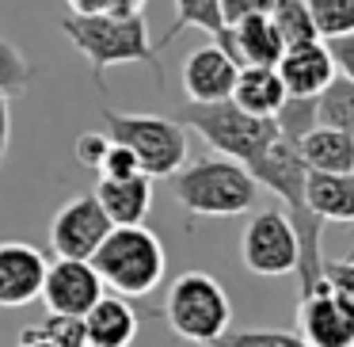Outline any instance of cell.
Listing matches in <instances>:
<instances>
[{"label":"cell","instance_id":"obj_1","mask_svg":"<svg viewBox=\"0 0 354 347\" xmlns=\"http://www.w3.org/2000/svg\"><path fill=\"white\" fill-rule=\"evenodd\" d=\"M62 31L80 54L88 57L95 73V84L103 88V73L115 65H149L160 69V54L153 50L145 16H65Z\"/></svg>","mask_w":354,"mask_h":347},{"label":"cell","instance_id":"obj_2","mask_svg":"<svg viewBox=\"0 0 354 347\" xmlns=\"http://www.w3.org/2000/svg\"><path fill=\"white\" fill-rule=\"evenodd\" d=\"M171 195L187 214L198 217H236L255 206L259 184L244 164L229 157H202L171 176Z\"/></svg>","mask_w":354,"mask_h":347},{"label":"cell","instance_id":"obj_3","mask_svg":"<svg viewBox=\"0 0 354 347\" xmlns=\"http://www.w3.org/2000/svg\"><path fill=\"white\" fill-rule=\"evenodd\" d=\"M92 267L100 271L103 286L118 290L122 298H145L160 286L168 271V252L145 225H115L95 248Z\"/></svg>","mask_w":354,"mask_h":347},{"label":"cell","instance_id":"obj_4","mask_svg":"<svg viewBox=\"0 0 354 347\" xmlns=\"http://www.w3.org/2000/svg\"><path fill=\"white\" fill-rule=\"evenodd\" d=\"M179 123L187 130H194L209 149H217V157L252 168L263 153L278 141V126L274 118H255L248 111H240L232 100L221 103H187L179 111Z\"/></svg>","mask_w":354,"mask_h":347},{"label":"cell","instance_id":"obj_5","mask_svg":"<svg viewBox=\"0 0 354 347\" xmlns=\"http://www.w3.org/2000/svg\"><path fill=\"white\" fill-rule=\"evenodd\" d=\"M107 138L115 145H126L138 157L141 176L149 179H171L187 164V126L179 118L164 115H122V111H103Z\"/></svg>","mask_w":354,"mask_h":347},{"label":"cell","instance_id":"obj_6","mask_svg":"<svg viewBox=\"0 0 354 347\" xmlns=\"http://www.w3.org/2000/svg\"><path fill=\"white\" fill-rule=\"evenodd\" d=\"M164 321L187 344L209 347L217 336H225L232 324V301L225 286L206 271H183L168 286L164 298Z\"/></svg>","mask_w":354,"mask_h":347},{"label":"cell","instance_id":"obj_7","mask_svg":"<svg viewBox=\"0 0 354 347\" xmlns=\"http://www.w3.org/2000/svg\"><path fill=\"white\" fill-rule=\"evenodd\" d=\"M240 260L259 278H282L297 271V233L286 210H259L240 233Z\"/></svg>","mask_w":354,"mask_h":347},{"label":"cell","instance_id":"obj_8","mask_svg":"<svg viewBox=\"0 0 354 347\" xmlns=\"http://www.w3.org/2000/svg\"><path fill=\"white\" fill-rule=\"evenodd\" d=\"M111 229L115 225L103 214L100 199L95 195H77L50 222V248H54L57 260H92Z\"/></svg>","mask_w":354,"mask_h":347},{"label":"cell","instance_id":"obj_9","mask_svg":"<svg viewBox=\"0 0 354 347\" xmlns=\"http://www.w3.org/2000/svg\"><path fill=\"white\" fill-rule=\"evenodd\" d=\"M39 298L46 301L50 313L84 317L103 298V278L92 267V260H54L46 263V278H42Z\"/></svg>","mask_w":354,"mask_h":347},{"label":"cell","instance_id":"obj_10","mask_svg":"<svg viewBox=\"0 0 354 347\" xmlns=\"http://www.w3.org/2000/svg\"><path fill=\"white\" fill-rule=\"evenodd\" d=\"M297 336L308 347H354V313L328 290V283L297 298Z\"/></svg>","mask_w":354,"mask_h":347},{"label":"cell","instance_id":"obj_11","mask_svg":"<svg viewBox=\"0 0 354 347\" xmlns=\"http://www.w3.org/2000/svg\"><path fill=\"white\" fill-rule=\"evenodd\" d=\"M46 256L27 240H0V309L31 305L42 294Z\"/></svg>","mask_w":354,"mask_h":347},{"label":"cell","instance_id":"obj_12","mask_svg":"<svg viewBox=\"0 0 354 347\" xmlns=\"http://www.w3.org/2000/svg\"><path fill=\"white\" fill-rule=\"evenodd\" d=\"M240 65L225 54L217 42L209 46H198L187 54L183 62V92L191 103H221L232 96V84H236Z\"/></svg>","mask_w":354,"mask_h":347},{"label":"cell","instance_id":"obj_13","mask_svg":"<svg viewBox=\"0 0 354 347\" xmlns=\"http://www.w3.org/2000/svg\"><path fill=\"white\" fill-rule=\"evenodd\" d=\"M214 42L240 65V69H244V65H270V69H274L278 57L286 54L270 16H244V19H236V24H225L221 31L214 35Z\"/></svg>","mask_w":354,"mask_h":347},{"label":"cell","instance_id":"obj_14","mask_svg":"<svg viewBox=\"0 0 354 347\" xmlns=\"http://www.w3.org/2000/svg\"><path fill=\"white\" fill-rule=\"evenodd\" d=\"M278 77L286 84V96H320L335 77V62H331L328 46L320 39L301 42V46H286V54L278 57Z\"/></svg>","mask_w":354,"mask_h":347},{"label":"cell","instance_id":"obj_15","mask_svg":"<svg viewBox=\"0 0 354 347\" xmlns=\"http://www.w3.org/2000/svg\"><path fill=\"white\" fill-rule=\"evenodd\" d=\"M305 206L324 225H354V172H308L305 176Z\"/></svg>","mask_w":354,"mask_h":347},{"label":"cell","instance_id":"obj_16","mask_svg":"<svg viewBox=\"0 0 354 347\" xmlns=\"http://www.w3.org/2000/svg\"><path fill=\"white\" fill-rule=\"evenodd\" d=\"M138 309L126 298L103 294L92 309L84 313V336L88 347H130L138 339Z\"/></svg>","mask_w":354,"mask_h":347},{"label":"cell","instance_id":"obj_17","mask_svg":"<svg viewBox=\"0 0 354 347\" xmlns=\"http://www.w3.org/2000/svg\"><path fill=\"white\" fill-rule=\"evenodd\" d=\"M103 214L111 225H145L149 210H153V179L149 176H130V179H100L95 187Z\"/></svg>","mask_w":354,"mask_h":347},{"label":"cell","instance_id":"obj_18","mask_svg":"<svg viewBox=\"0 0 354 347\" xmlns=\"http://www.w3.org/2000/svg\"><path fill=\"white\" fill-rule=\"evenodd\" d=\"M229 100L255 118H274L278 107L286 103V84L278 77V69H270V65H244L236 73Z\"/></svg>","mask_w":354,"mask_h":347},{"label":"cell","instance_id":"obj_19","mask_svg":"<svg viewBox=\"0 0 354 347\" xmlns=\"http://www.w3.org/2000/svg\"><path fill=\"white\" fill-rule=\"evenodd\" d=\"M308 172H354V134L316 126L297 145Z\"/></svg>","mask_w":354,"mask_h":347},{"label":"cell","instance_id":"obj_20","mask_svg":"<svg viewBox=\"0 0 354 347\" xmlns=\"http://www.w3.org/2000/svg\"><path fill=\"white\" fill-rule=\"evenodd\" d=\"M187 27H198V31H206V35H217L225 27L221 0H176V19H171V27L153 42V50L160 54L164 46H171V42H176V35L187 31Z\"/></svg>","mask_w":354,"mask_h":347},{"label":"cell","instance_id":"obj_21","mask_svg":"<svg viewBox=\"0 0 354 347\" xmlns=\"http://www.w3.org/2000/svg\"><path fill=\"white\" fill-rule=\"evenodd\" d=\"M316 123L354 134V80L339 77V73L331 77V84L316 96Z\"/></svg>","mask_w":354,"mask_h":347},{"label":"cell","instance_id":"obj_22","mask_svg":"<svg viewBox=\"0 0 354 347\" xmlns=\"http://www.w3.org/2000/svg\"><path fill=\"white\" fill-rule=\"evenodd\" d=\"M267 16H270V24H274L282 46H301V42L320 39L316 27H313V16H308L305 0H274V8H270Z\"/></svg>","mask_w":354,"mask_h":347},{"label":"cell","instance_id":"obj_23","mask_svg":"<svg viewBox=\"0 0 354 347\" xmlns=\"http://www.w3.org/2000/svg\"><path fill=\"white\" fill-rule=\"evenodd\" d=\"M274 126H278V138L282 141L301 145V138L320 126L316 123V96H286V103L274 115Z\"/></svg>","mask_w":354,"mask_h":347},{"label":"cell","instance_id":"obj_24","mask_svg":"<svg viewBox=\"0 0 354 347\" xmlns=\"http://www.w3.org/2000/svg\"><path fill=\"white\" fill-rule=\"evenodd\" d=\"M320 42L354 35V0H305Z\"/></svg>","mask_w":354,"mask_h":347},{"label":"cell","instance_id":"obj_25","mask_svg":"<svg viewBox=\"0 0 354 347\" xmlns=\"http://www.w3.org/2000/svg\"><path fill=\"white\" fill-rule=\"evenodd\" d=\"M209 347H308L297 332L286 328H229Z\"/></svg>","mask_w":354,"mask_h":347},{"label":"cell","instance_id":"obj_26","mask_svg":"<svg viewBox=\"0 0 354 347\" xmlns=\"http://www.w3.org/2000/svg\"><path fill=\"white\" fill-rule=\"evenodd\" d=\"M27 84H31V62L24 57V50L16 42L0 39V92L16 96L27 92Z\"/></svg>","mask_w":354,"mask_h":347},{"label":"cell","instance_id":"obj_27","mask_svg":"<svg viewBox=\"0 0 354 347\" xmlns=\"http://www.w3.org/2000/svg\"><path fill=\"white\" fill-rule=\"evenodd\" d=\"M39 336L54 347H88L84 336V317H69V313H46V321L35 324Z\"/></svg>","mask_w":354,"mask_h":347},{"label":"cell","instance_id":"obj_28","mask_svg":"<svg viewBox=\"0 0 354 347\" xmlns=\"http://www.w3.org/2000/svg\"><path fill=\"white\" fill-rule=\"evenodd\" d=\"M324 283L354 313V260H324Z\"/></svg>","mask_w":354,"mask_h":347},{"label":"cell","instance_id":"obj_29","mask_svg":"<svg viewBox=\"0 0 354 347\" xmlns=\"http://www.w3.org/2000/svg\"><path fill=\"white\" fill-rule=\"evenodd\" d=\"M107 149H111V138H107V134H100V130H84L77 141H73V157H77L84 168H95V172H100Z\"/></svg>","mask_w":354,"mask_h":347},{"label":"cell","instance_id":"obj_30","mask_svg":"<svg viewBox=\"0 0 354 347\" xmlns=\"http://www.w3.org/2000/svg\"><path fill=\"white\" fill-rule=\"evenodd\" d=\"M130 176H141L138 157L126 145H115V141H111L107 157H103V164H100V179H130Z\"/></svg>","mask_w":354,"mask_h":347},{"label":"cell","instance_id":"obj_31","mask_svg":"<svg viewBox=\"0 0 354 347\" xmlns=\"http://www.w3.org/2000/svg\"><path fill=\"white\" fill-rule=\"evenodd\" d=\"M331 54V62H335V73L346 80H354V35H343V39H328L324 42Z\"/></svg>","mask_w":354,"mask_h":347},{"label":"cell","instance_id":"obj_32","mask_svg":"<svg viewBox=\"0 0 354 347\" xmlns=\"http://www.w3.org/2000/svg\"><path fill=\"white\" fill-rule=\"evenodd\" d=\"M270 8H274V0H221V19L236 24L244 16H267Z\"/></svg>","mask_w":354,"mask_h":347},{"label":"cell","instance_id":"obj_33","mask_svg":"<svg viewBox=\"0 0 354 347\" xmlns=\"http://www.w3.org/2000/svg\"><path fill=\"white\" fill-rule=\"evenodd\" d=\"M12 96L0 92V164H4V153H8V138H12Z\"/></svg>","mask_w":354,"mask_h":347},{"label":"cell","instance_id":"obj_34","mask_svg":"<svg viewBox=\"0 0 354 347\" xmlns=\"http://www.w3.org/2000/svg\"><path fill=\"white\" fill-rule=\"evenodd\" d=\"M73 16H107V0H65Z\"/></svg>","mask_w":354,"mask_h":347},{"label":"cell","instance_id":"obj_35","mask_svg":"<svg viewBox=\"0 0 354 347\" xmlns=\"http://www.w3.org/2000/svg\"><path fill=\"white\" fill-rule=\"evenodd\" d=\"M16 347H54V344H46V339L39 336V328L35 324H27L24 332H19V339H16Z\"/></svg>","mask_w":354,"mask_h":347},{"label":"cell","instance_id":"obj_36","mask_svg":"<svg viewBox=\"0 0 354 347\" xmlns=\"http://www.w3.org/2000/svg\"><path fill=\"white\" fill-rule=\"evenodd\" d=\"M343 260H354V244H351V252H346V256H343Z\"/></svg>","mask_w":354,"mask_h":347}]
</instances>
